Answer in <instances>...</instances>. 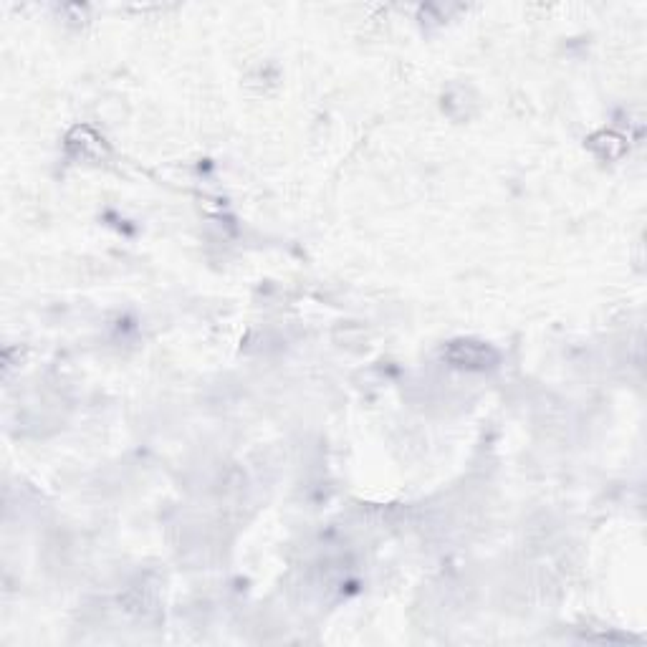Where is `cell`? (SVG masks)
<instances>
[{
  "mask_svg": "<svg viewBox=\"0 0 647 647\" xmlns=\"http://www.w3.org/2000/svg\"><path fill=\"white\" fill-rule=\"evenodd\" d=\"M443 357L448 359L453 367L460 369H486L491 364H496V352H493L488 344L473 342V339H458V342H450L445 347Z\"/></svg>",
  "mask_w": 647,
  "mask_h": 647,
  "instance_id": "6da1fadb",
  "label": "cell"
}]
</instances>
